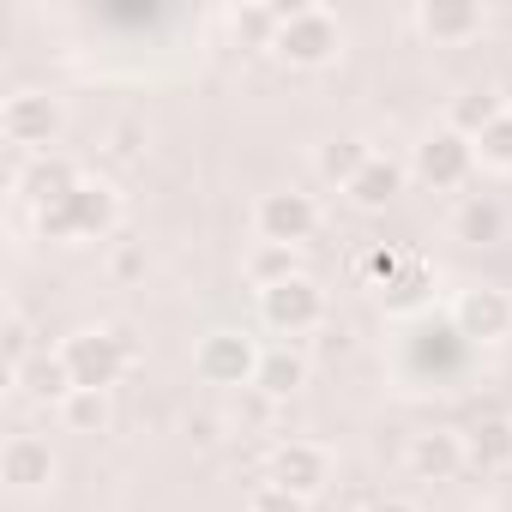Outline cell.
I'll return each mask as SVG.
<instances>
[{
	"label": "cell",
	"instance_id": "cell-11",
	"mask_svg": "<svg viewBox=\"0 0 512 512\" xmlns=\"http://www.w3.org/2000/svg\"><path fill=\"white\" fill-rule=\"evenodd\" d=\"M0 476H7L19 494L49 488V482H55V452H49V440H37V434H13L7 452H0Z\"/></svg>",
	"mask_w": 512,
	"mask_h": 512
},
{
	"label": "cell",
	"instance_id": "cell-20",
	"mask_svg": "<svg viewBox=\"0 0 512 512\" xmlns=\"http://www.w3.org/2000/svg\"><path fill=\"white\" fill-rule=\"evenodd\" d=\"M500 115H506V103H500L494 91H464V97H452V133H464L470 145H476Z\"/></svg>",
	"mask_w": 512,
	"mask_h": 512
},
{
	"label": "cell",
	"instance_id": "cell-6",
	"mask_svg": "<svg viewBox=\"0 0 512 512\" xmlns=\"http://www.w3.org/2000/svg\"><path fill=\"white\" fill-rule=\"evenodd\" d=\"M253 229H260V241L272 247H302L314 229H320V205L308 193H266L260 205H253Z\"/></svg>",
	"mask_w": 512,
	"mask_h": 512
},
{
	"label": "cell",
	"instance_id": "cell-16",
	"mask_svg": "<svg viewBox=\"0 0 512 512\" xmlns=\"http://www.w3.org/2000/svg\"><path fill=\"white\" fill-rule=\"evenodd\" d=\"M464 452H470V464L476 470H506L512 464V416H482L470 434H464Z\"/></svg>",
	"mask_w": 512,
	"mask_h": 512
},
{
	"label": "cell",
	"instance_id": "cell-29",
	"mask_svg": "<svg viewBox=\"0 0 512 512\" xmlns=\"http://www.w3.org/2000/svg\"><path fill=\"white\" fill-rule=\"evenodd\" d=\"M247 512H308V500L290 494V488H278V482H260V488L247 494Z\"/></svg>",
	"mask_w": 512,
	"mask_h": 512
},
{
	"label": "cell",
	"instance_id": "cell-1",
	"mask_svg": "<svg viewBox=\"0 0 512 512\" xmlns=\"http://www.w3.org/2000/svg\"><path fill=\"white\" fill-rule=\"evenodd\" d=\"M61 362L73 374V392H109L139 362V344L121 326H85V332H73L61 344Z\"/></svg>",
	"mask_w": 512,
	"mask_h": 512
},
{
	"label": "cell",
	"instance_id": "cell-19",
	"mask_svg": "<svg viewBox=\"0 0 512 512\" xmlns=\"http://www.w3.org/2000/svg\"><path fill=\"white\" fill-rule=\"evenodd\" d=\"M302 380H308V362L296 350H266L260 374H253V386H260L266 398H290V392H302Z\"/></svg>",
	"mask_w": 512,
	"mask_h": 512
},
{
	"label": "cell",
	"instance_id": "cell-17",
	"mask_svg": "<svg viewBox=\"0 0 512 512\" xmlns=\"http://www.w3.org/2000/svg\"><path fill=\"white\" fill-rule=\"evenodd\" d=\"M452 235L464 241V247H494L500 235H506V211H500V199H464L458 205V217H452Z\"/></svg>",
	"mask_w": 512,
	"mask_h": 512
},
{
	"label": "cell",
	"instance_id": "cell-31",
	"mask_svg": "<svg viewBox=\"0 0 512 512\" xmlns=\"http://www.w3.org/2000/svg\"><path fill=\"white\" fill-rule=\"evenodd\" d=\"M368 512H416V500H404V494H386V500H374Z\"/></svg>",
	"mask_w": 512,
	"mask_h": 512
},
{
	"label": "cell",
	"instance_id": "cell-12",
	"mask_svg": "<svg viewBox=\"0 0 512 512\" xmlns=\"http://www.w3.org/2000/svg\"><path fill=\"white\" fill-rule=\"evenodd\" d=\"M79 181H85V175H79L67 157H37L31 169H13V187L25 193V205H31V211H49V205H61V199H67Z\"/></svg>",
	"mask_w": 512,
	"mask_h": 512
},
{
	"label": "cell",
	"instance_id": "cell-14",
	"mask_svg": "<svg viewBox=\"0 0 512 512\" xmlns=\"http://www.w3.org/2000/svg\"><path fill=\"white\" fill-rule=\"evenodd\" d=\"M416 25L434 43H470V37H482V7L476 0H422Z\"/></svg>",
	"mask_w": 512,
	"mask_h": 512
},
{
	"label": "cell",
	"instance_id": "cell-27",
	"mask_svg": "<svg viewBox=\"0 0 512 512\" xmlns=\"http://www.w3.org/2000/svg\"><path fill=\"white\" fill-rule=\"evenodd\" d=\"M0 350H7V374H13V380H19V374L37 362V356H31V320H25L19 308L7 314V332H0Z\"/></svg>",
	"mask_w": 512,
	"mask_h": 512
},
{
	"label": "cell",
	"instance_id": "cell-2",
	"mask_svg": "<svg viewBox=\"0 0 512 512\" xmlns=\"http://www.w3.org/2000/svg\"><path fill=\"white\" fill-rule=\"evenodd\" d=\"M278 43H272V55L284 61V67H302V73H314V67H332L338 61V49H344V25L326 13V7H278Z\"/></svg>",
	"mask_w": 512,
	"mask_h": 512
},
{
	"label": "cell",
	"instance_id": "cell-9",
	"mask_svg": "<svg viewBox=\"0 0 512 512\" xmlns=\"http://www.w3.org/2000/svg\"><path fill=\"white\" fill-rule=\"evenodd\" d=\"M428 187H464L470 181V169H476V145L464 139V133H452V127H440V133H428L422 145H416V163H410Z\"/></svg>",
	"mask_w": 512,
	"mask_h": 512
},
{
	"label": "cell",
	"instance_id": "cell-3",
	"mask_svg": "<svg viewBox=\"0 0 512 512\" xmlns=\"http://www.w3.org/2000/svg\"><path fill=\"white\" fill-rule=\"evenodd\" d=\"M115 223H121V199L109 181H79L61 205L37 211V229L49 241H103Z\"/></svg>",
	"mask_w": 512,
	"mask_h": 512
},
{
	"label": "cell",
	"instance_id": "cell-15",
	"mask_svg": "<svg viewBox=\"0 0 512 512\" xmlns=\"http://www.w3.org/2000/svg\"><path fill=\"white\" fill-rule=\"evenodd\" d=\"M344 193H350L362 211H386V205L404 193V163H392V157H380V151H374V157H368V169H362Z\"/></svg>",
	"mask_w": 512,
	"mask_h": 512
},
{
	"label": "cell",
	"instance_id": "cell-26",
	"mask_svg": "<svg viewBox=\"0 0 512 512\" xmlns=\"http://www.w3.org/2000/svg\"><path fill=\"white\" fill-rule=\"evenodd\" d=\"M229 25H235V37H241V43H260V49H272L284 19H278V7H235V13H229Z\"/></svg>",
	"mask_w": 512,
	"mask_h": 512
},
{
	"label": "cell",
	"instance_id": "cell-5",
	"mask_svg": "<svg viewBox=\"0 0 512 512\" xmlns=\"http://www.w3.org/2000/svg\"><path fill=\"white\" fill-rule=\"evenodd\" d=\"M61 127H67V115H61V103L49 91H19V97H7V109H0V133L13 145H25V151L55 145Z\"/></svg>",
	"mask_w": 512,
	"mask_h": 512
},
{
	"label": "cell",
	"instance_id": "cell-30",
	"mask_svg": "<svg viewBox=\"0 0 512 512\" xmlns=\"http://www.w3.org/2000/svg\"><path fill=\"white\" fill-rule=\"evenodd\" d=\"M139 151V127H115V157H133Z\"/></svg>",
	"mask_w": 512,
	"mask_h": 512
},
{
	"label": "cell",
	"instance_id": "cell-13",
	"mask_svg": "<svg viewBox=\"0 0 512 512\" xmlns=\"http://www.w3.org/2000/svg\"><path fill=\"white\" fill-rule=\"evenodd\" d=\"M464 464H470V452H464V434H452V428H428L410 440V470L422 482H452Z\"/></svg>",
	"mask_w": 512,
	"mask_h": 512
},
{
	"label": "cell",
	"instance_id": "cell-18",
	"mask_svg": "<svg viewBox=\"0 0 512 512\" xmlns=\"http://www.w3.org/2000/svg\"><path fill=\"white\" fill-rule=\"evenodd\" d=\"M428 296H434V266L422 260V253H416V260H410V266H404V272H398V278H392L386 290H380L386 314H416V308H422Z\"/></svg>",
	"mask_w": 512,
	"mask_h": 512
},
{
	"label": "cell",
	"instance_id": "cell-23",
	"mask_svg": "<svg viewBox=\"0 0 512 512\" xmlns=\"http://www.w3.org/2000/svg\"><path fill=\"white\" fill-rule=\"evenodd\" d=\"M55 410H61L67 434H103L109 428V392H67Z\"/></svg>",
	"mask_w": 512,
	"mask_h": 512
},
{
	"label": "cell",
	"instance_id": "cell-8",
	"mask_svg": "<svg viewBox=\"0 0 512 512\" xmlns=\"http://www.w3.org/2000/svg\"><path fill=\"white\" fill-rule=\"evenodd\" d=\"M193 368H199V380H211V386H247L253 374H260V350H253L247 332H211V338L199 344Z\"/></svg>",
	"mask_w": 512,
	"mask_h": 512
},
{
	"label": "cell",
	"instance_id": "cell-4",
	"mask_svg": "<svg viewBox=\"0 0 512 512\" xmlns=\"http://www.w3.org/2000/svg\"><path fill=\"white\" fill-rule=\"evenodd\" d=\"M260 314H266L272 332L302 338V332H314V326L326 320V290L302 272V278H290V284H278V290H260Z\"/></svg>",
	"mask_w": 512,
	"mask_h": 512
},
{
	"label": "cell",
	"instance_id": "cell-28",
	"mask_svg": "<svg viewBox=\"0 0 512 512\" xmlns=\"http://www.w3.org/2000/svg\"><path fill=\"white\" fill-rule=\"evenodd\" d=\"M476 157H482L488 169H512V109H506L482 139H476Z\"/></svg>",
	"mask_w": 512,
	"mask_h": 512
},
{
	"label": "cell",
	"instance_id": "cell-21",
	"mask_svg": "<svg viewBox=\"0 0 512 512\" xmlns=\"http://www.w3.org/2000/svg\"><path fill=\"white\" fill-rule=\"evenodd\" d=\"M368 157H374V151H368L356 133H338V139H326V145H320V175H326V181H338V187H350V181L368 169Z\"/></svg>",
	"mask_w": 512,
	"mask_h": 512
},
{
	"label": "cell",
	"instance_id": "cell-25",
	"mask_svg": "<svg viewBox=\"0 0 512 512\" xmlns=\"http://www.w3.org/2000/svg\"><path fill=\"white\" fill-rule=\"evenodd\" d=\"M410 260H416L410 247H398V241H374V247L362 253V278H368L374 290H386V284H392V278H398Z\"/></svg>",
	"mask_w": 512,
	"mask_h": 512
},
{
	"label": "cell",
	"instance_id": "cell-10",
	"mask_svg": "<svg viewBox=\"0 0 512 512\" xmlns=\"http://www.w3.org/2000/svg\"><path fill=\"white\" fill-rule=\"evenodd\" d=\"M452 326H458V338H470V344H494V338L512 332V296L494 290V284L464 290L458 308H452Z\"/></svg>",
	"mask_w": 512,
	"mask_h": 512
},
{
	"label": "cell",
	"instance_id": "cell-22",
	"mask_svg": "<svg viewBox=\"0 0 512 512\" xmlns=\"http://www.w3.org/2000/svg\"><path fill=\"white\" fill-rule=\"evenodd\" d=\"M247 278L260 284V290H278V284L302 278V253H296V247H272V241H260V247H253V260H247Z\"/></svg>",
	"mask_w": 512,
	"mask_h": 512
},
{
	"label": "cell",
	"instance_id": "cell-24",
	"mask_svg": "<svg viewBox=\"0 0 512 512\" xmlns=\"http://www.w3.org/2000/svg\"><path fill=\"white\" fill-rule=\"evenodd\" d=\"M13 386H25V392H31V398H43V404H49V398L61 404V398L73 392V374H67V362H61V350H55V356H37Z\"/></svg>",
	"mask_w": 512,
	"mask_h": 512
},
{
	"label": "cell",
	"instance_id": "cell-7",
	"mask_svg": "<svg viewBox=\"0 0 512 512\" xmlns=\"http://www.w3.org/2000/svg\"><path fill=\"white\" fill-rule=\"evenodd\" d=\"M266 482H278V488L314 500V494L332 482V452L314 446V440H284V446L272 452V464H266Z\"/></svg>",
	"mask_w": 512,
	"mask_h": 512
}]
</instances>
